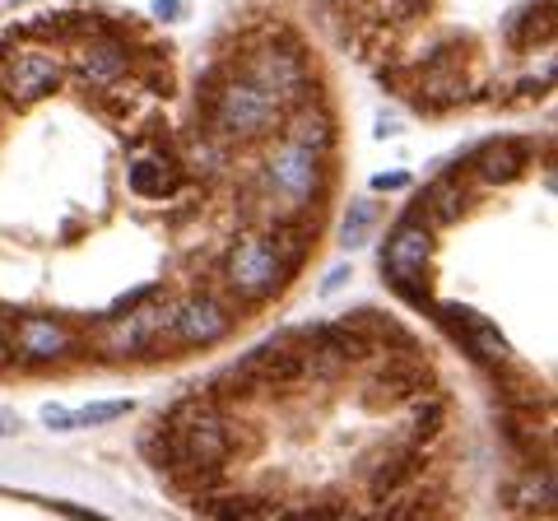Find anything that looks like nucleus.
Returning a JSON list of instances; mask_svg holds the SVG:
<instances>
[{"label": "nucleus", "mask_w": 558, "mask_h": 521, "mask_svg": "<svg viewBox=\"0 0 558 521\" xmlns=\"http://www.w3.org/2000/svg\"><path fill=\"white\" fill-rule=\"evenodd\" d=\"M229 71H238L242 80H252L256 89H266L279 108H293L317 94V65H312L307 43L293 33L289 24H260V28H242L229 57H223Z\"/></svg>", "instance_id": "nucleus-1"}, {"label": "nucleus", "mask_w": 558, "mask_h": 521, "mask_svg": "<svg viewBox=\"0 0 558 521\" xmlns=\"http://www.w3.org/2000/svg\"><path fill=\"white\" fill-rule=\"evenodd\" d=\"M279 121H284V108L266 89H256L223 61L209 65V75L201 80V131L209 141H219L223 149H242L279 135Z\"/></svg>", "instance_id": "nucleus-2"}, {"label": "nucleus", "mask_w": 558, "mask_h": 521, "mask_svg": "<svg viewBox=\"0 0 558 521\" xmlns=\"http://www.w3.org/2000/svg\"><path fill=\"white\" fill-rule=\"evenodd\" d=\"M293 275L299 270L284 260V252L275 247L270 233L242 229L229 247L219 252V289L215 293H223L233 307H260V303L279 299Z\"/></svg>", "instance_id": "nucleus-3"}, {"label": "nucleus", "mask_w": 558, "mask_h": 521, "mask_svg": "<svg viewBox=\"0 0 558 521\" xmlns=\"http://www.w3.org/2000/svg\"><path fill=\"white\" fill-rule=\"evenodd\" d=\"M65 84V57L47 43H33L24 33H5L0 38V94L14 108L51 98Z\"/></svg>", "instance_id": "nucleus-4"}, {"label": "nucleus", "mask_w": 558, "mask_h": 521, "mask_svg": "<svg viewBox=\"0 0 558 521\" xmlns=\"http://www.w3.org/2000/svg\"><path fill=\"white\" fill-rule=\"evenodd\" d=\"M433 247H438V238H433L428 223L405 215L396 219V229L381 242V275H387V284L424 312L433 307Z\"/></svg>", "instance_id": "nucleus-5"}, {"label": "nucleus", "mask_w": 558, "mask_h": 521, "mask_svg": "<svg viewBox=\"0 0 558 521\" xmlns=\"http://www.w3.org/2000/svg\"><path fill=\"white\" fill-rule=\"evenodd\" d=\"M168 303L172 299H149L131 312L102 317L98 331L84 340V350H94L98 359H154L168 354Z\"/></svg>", "instance_id": "nucleus-6"}, {"label": "nucleus", "mask_w": 558, "mask_h": 521, "mask_svg": "<svg viewBox=\"0 0 558 521\" xmlns=\"http://www.w3.org/2000/svg\"><path fill=\"white\" fill-rule=\"evenodd\" d=\"M0 340H5L10 359H20V363H65L84 354V336L70 322L47 317V312L0 307Z\"/></svg>", "instance_id": "nucleus-7"}, {"label": "nucleus", "mask_w": 558, "mask_h": 521, "mask_svg": "<svg viewBox=\"0 0 558 521\" xmlns=\"http://www.w3.org/2000/svg\"><path fill=\"white\" fill-rule=\"evenodd\" d=\"M238 326V307L223 293H182L168 303V350H209L229 340Z\"/></svg>", "instance_id": "nucleus-8"}, {"label": "nucleus", "mask_w": 558, "mask_h": 521, "mask_svg": "<svg viewBox=\"0 0 558 521\" xmlns=\"http://www.w3.org/2000/svg\"><path fill=\"white\" fill-rule=\"evenodd\" d=\"M70 71L84 89H112L117 80H126L135 71V33H126V24L112 20L108 28L89 33L70 47Z\"/></svg>", "instance_id": "nucleus-9"}, {"label": "nucleus", "mask_w": 558, "mask_h": 521, "mask_svg": "<svg viewBox=\"0 0 558 521\" xmlns=\"http://www.w3.org/2000/svg\"><path fill=\"white\" fill-rule=\"evenodd\" d=\"M433 317H438L442 331L457 340L475 363H484V368H508V363H512L502 331L488 317H480L475 307H465V303H433Z\"/></svg>", "instance_id": "nucleus-10"}, {"label": "nucleus", "mask_w": 558, "mask_h": 521, "mask_svg": "<svg viewBox=\"0 0 558 521\" xmlns=\"http://www.w3.org/2000/svg\"><path fill=\"white\" fill-rule=\"evenodd\" d=\"M279 141L299 145V149H312V154H330L340 141V121L330 112V102L322 94H312L303 102L284 108V121H279Z\"/></svg>", "instance_id": "nucleus-11"}, {"label": "nucleus", "mask_w": 558, "mask_h": 521, "mask_svg": "<svg viewBox=\"0 0 558 521\" xmlns=\"http://www.w3.org/2000/svg\"><path fill=\"white\" fill-rule=\"evenodd\" d=\"M531 163V145L521 141V135H508V141H484L475 154H470V178L484 182V186H502V182H512L521 178Z\"/></svg>", "instance_id": "nucleus-12"}, {"label": "nucleus", "mask_w": 558, "mask_h": 521, "mask_svg": "<svg viewBox=\"0 0 558 521\" xmlns=\"http://www.w3.org/2000/svg\"><path fill=\"white\" fill-rule=\"evenodd\" d=\"M470 201L475 196H470L465 178H442L428 191H418V201L405 210V219H418V223H428V229H438V223H457L470 210Z\"/></svg>", "instance_id": "nucleus-13"}, {"label": "nucleus", "mask_w": 558, "mask_h": 521, "mask_svg": "<svg viewBox=\"0 0 558 521\" xmlns=\"http://www.w3.org/2000/svg\"><path fill=\"white\" fill-rule=\"evenodd\" d=\"M502 43L517 57H526V51H539L554 43V0H526L521 10L508 14V28H502Z\"/></svg>", "instance_id": "nucleus-14"}, {"label": "nucleus", "mask_w": 558, "mask_h": 521, "mask_svg": "<svg viewBox=\"0 0 558 521\" xmlns=\"http://www.w3.org/2000/svg\"><path fill=\"white\" fill-rule=\"evenodd\" d=\"M178 154H182V168H186V178H191V182L229 178V168H233V149H223L219 141H209L205 131L186 135V141L178 145Z\"/></svg>", "instance_id": "nucleus-15"}, {"label": "nucleus", "mask_w": 558, "mask_h": 521, "mask_svg": "<svg viewBox=\"0 0 558 521\" xmlns=\"http://www.w3.org/2000/svg\"><path fill=\"white\" fill-rule=\"evenodd\" d=\"M405 410H410V428H405V438L410 443H433L442 433V424H447V401L438 391H424V396H410L405 401Z\"/></svg>", "instance_id": "nucleus-16"}, {"label": "nucleus", "mask_w": 558, "mask_h": 521, "mask_svg": "<svg viewBox=\"0 0 558 521\" xmlns=\"http://www.w3.org/2000/svg\"><path fill=\"white\" fill-rule=\"evenodd\" d=\"M373 223H377L373 201H359V205H349V215H344V223H340V247H344V252L363 247V242L373 238Z\"/></svg>", "instance_id": "nucleus-17"}, {"label": "nucleus", "mask_w": 558, "mask_h": 521, "mask_svg": "<svg viewBox=\"0 0 558 521\" xmlns=\"http://www.w3.org/2000/svg\"><path fill=\"white\" fill-rule=\"evenodd\" d=\"M121 414H131V401H102V405H84L70 410V428H94V424H112Z\"/></svg>", "instance_id": "nucleus-18"}, {"label": "nucleus", "mask_w": 558, "mask_h": 521, "mask_svg": "<svg viewBox=\"0 0 558 521\" xmlns=\"http://www.w3.org/2000/svg\"><path fill=\"white\" fill-rule=\"evenodd\" d=\"M340 502H307V508H275L266 521H340Z\"/></svg>", "instance_id": "nucleus-19"}, {"label": "nucleus", "mask_w": 558, "mask_h": 521, "mask_svg": "<svg viewBox=\"0 0 558 521\" xmlns=\"http://www.w3.org/2000/svg\"><path fill=\"white\" fill-rule=\"evenodd\" d=\"M405 186H410L405 168H391V172H377V178H373V191H405Z\"/></svg>", "instance_id": "nucleus-20"}, {"label": "nucleus", "mask_w": 558, "mask_h": 521, "mask_svg": "<svg viewBox=\"0 0 558 521\" xmlns=\"http://www.w3.org/2000/svg\"><path fill=\"white\" fill-rule=\"evenodd\" d=\"M349 280H354V266H336V270H326V280H322V293H336V289H344Z\"/></svg>", "instance_id": "nucleus-21"}, {"label": "nucleus", "mask_w": 558, "mask_h": 521, "mask_svg": "<svg viewBox=\"0 0 558 521\" xmlns=\"http://www.w3.org/2000/svg\"><path fill=\"white\" fill-rule=\"evenodd\" d=\"M43 424H47V428L70 433V410H65V405H47V410H43Z\"/></svg>", "instance_id": "nucleus-22"}, {"label": "nucleus", "mask_w": 558, "mask_h": 521, "mask_svg": "<svg viewBox=\"0 0 558 521\" xmlns=\"http://www.w3.org/2000/svg\"><path fill=\"white\" fill-rule=\"evenodd\" d=\"M154 14H159V20H182L186 0H154Z\"/></svg>", "instance_id": "nucleus-23"}, {"label": "nucleus", "mask_w": 558, "mask_h": 521, "mask_svg": "<svg viewBox=\"0 0 558 521\" xmlns=\"http://www.w3.org/2000/svg\"><path fill=\"white\" fill-rule=\"evenodd\" d=\"M24 428V420L14 410H0V438H14V433Z\"/></svg>", "instance_id": "nucleus-24"}]
</instances>
